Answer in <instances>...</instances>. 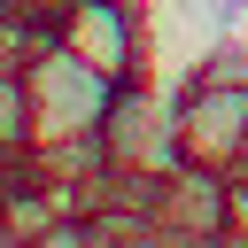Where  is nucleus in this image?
I'll return each mask as SVG.
<instances>
[{"mask_svg":"<svg viewBox=\"0 0 248 248\" xmlns=\"http://www.w3.org/2000/svg\"><path fill=\"white\" fill-rule=\"evenodd\" d=\"M23 78H31V124H39L31 147H54V140H85V132H101V116H108V101H116V78L93 70L85 54H70L62 39L39 46V54L23 62Z\"/></svg>","mask_w":248,"mask_h":248,"instance_id":"1","label":"nucleus"},{"mask_svg":"<svg viewBox=\"0 0 248 248\" xmlns=\"http://www.w3.org/2000/svg\"><path fill=\"white\" fill-rule=\"evenodd\" d=\"M101 147H108V170H155V178H170V170L186 163L178 116L155 101L147 78H124V85H116V101H108V116H101Z\"/></svg>","mask_w":248,"mask_h":248,"instance_id":"2","label":"nucleus"},{"mask_svg":"<svg viewBox=\"0 0 248 248\" xmlns=\"http://www.w3.org/2000/svg\"><path fill=\"white\" fill-rule=\"evenodd\" d=\"M62 46L85 54L93 70H108L116 85L140 78L147 62V23H140V0H62Z\"/></svg>","mask_w":248,"mask_h":248,"instance_id":"3","label":"nucleus"},{"mask_svg":"<svg viewBox=\"0 0 248 248\" xmlns=\"http://www.w3.org/2000/svg\"><path fill=\"white\" fill-rule=\"evenodd\" d=\"M170 116H178L186 163H217V170H225V163L248 147V85L186 78V85H178V101H170Z\"/></svg>","mask_w":248,"mask_h":248,"instance_id":"4","label":"nucleus"},{"mask_svg":"<svg viewBox=\"0 0 248 248\" xmlns=\"http://www.w3.org/2000/svg\"><path fill=\"white\" fill-rule=\"evenodd\" d=\"M163 240H232V178L217 163H178L155 194Z\"/></svg>","mask_w":248,"mask_h":248,"instance_id":"5","label":"nucleus"},{"mask_svg":"<svg viewBox=\"0 0 248 248\" xmlns=\"http://www.w3.org/2000/svg\"><path fill=\"white\" fill-rule=\"evenodd\" d=\"M31 140H39V124H31V78L0 70V155H23Z\"/></svg>","mask_w":248,"mask_h":248,"instance_id":"6","label":"nucleus"},{"mask_svg":"<svg viewBox=\"0 0 248 248\" xmlns=\"http://www.w3.org/2000/svg\"><path fill=\"white\" fill-rule=\"evenodd\" d=\"M194 78H209V85H248V46H217Z\"/></svg>","mask_w":248,"mask_h":248,"instance_id":"7","label":"nucleus"},{"mask_svg":"<svg viewBox=\"0 0 248 248\" xmlns=\"http://www.w3.org/2000/svg\"><path fill=\"white\" fill-rule=\"evenodd\" d=\"M0 70H23V46H16V31H8V16H0Z\"/></svg>","mask_w":248,"mask_h":248,"instance_id":"8","label":"nucleus"},{"mask_svg":"<svg viewBox=\"0 0 248 248\" xmlns=\"http://www.w3.org/2000/svg\"><path fill=\"white\" fill-rule=\"evenodd\" d=\"M232 240H248V186H232Z\"/></svg>","mask_w":248,"mask_h":248,"instance_id":"9","label":"nucleus"}]
</instances>
